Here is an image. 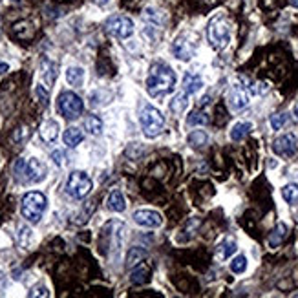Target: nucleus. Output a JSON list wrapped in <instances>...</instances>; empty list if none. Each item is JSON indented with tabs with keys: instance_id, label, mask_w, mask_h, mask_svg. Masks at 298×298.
I'll return each mask as SVG.
<instances>
[{
	"instance_id": "nucleus-1",
	"label": "nucleus",
	"mask_w": 298,
	"mask_h": 298,
	"mask_svg": "<svg viewBox=\"0 0 298 298\" xmlns=\"http://www.w3.org/2000/svg\"><path fill=\"white\" fill-rule=\"evenodd\" d=\"M176 86V72L172 66H168L165 63H155L152 64L150 73L147 77V92L150 97L157 99V97H165L170 92H174Z\"/></svg>"
},
{
	"instance_id": "nucleus-2",
	"label": "nucleus",
	"mask_w": 298,
	"mask_h": 298,
	"mask_svg": "<svg viewBox=\"0 0 298 298\" xmlns=\"http://www.w3.org/2000/svg\"><path fill=\"white\" fill-rule=\"evenodd\" d=\"M13 174L18 183H41L46 180V167L38 160H17L13 165Z\"/></svg>"
},
{
	"instance_id": "nucleus-3",
	"label": "nucleus",
	"mask_w": 298,
	"mask_h": 298,
	"mask_svg": "<svg viewBox=\"0 0 298 298\" xmlns=\"http://www.w3.org/2000/svg\"><path fill=\"white\" fill-rule=\"evenodd\" d=\"M46 196L38 190H31V192H26L24 197H22L21 203V212L26 220L30 223H38L46 210Z\"/></svg>"
},
{
	"instance_id": "nucleus-4",
	"label": "nucleus",
	"mask_w": 298,
	"mask_h": 298,
	"mask_svg": "<svg viewBox=\"0 0 298 298\" xmlns=\"http://www.w3.org/2000/svg\"><path fill=\"white\" fill-rule=\"evenodd\" d=\"M207 35H209L210 46L214 50H223L229 46L231 42V26L227 22L225 17H216L209 22L207 28Z\"/></svg>"
},
{
	"instance_id": "nucleus-5",
	"label": "nucleus",
	"mask_w": 298,
	"mask_h": 298,
	"mask_svg": "<svg viewBox=\"0 0 298 298\" xmlns=\"http://www.w3.org/2000/svg\"><path fill=\"white\" fill-rule=\"evenodd\" d=\"M139 123H141V128H143L147 137H155L163 130L165 117L161 115L160 110L154 108L152 105H143V108L139 112Z\"/></svg>"
},
{
	"instance_id": "nucleus-6",
	"label": "nucleus",
	"mask_w": 298,
	"mask_h": 298,
	"mask_svg": "<svg viewBox=\"0 0 298 298\" xmlns=\"http://www.w3.org/2000/svg\"><path fill=\"white\" fill-rule=\"evenodd\" d=\"M92 180L86 172H81V170H75L68 176V181H66V192L70 194L72 197L75 200H83L86 197L90 192H92Z\"/></svg>"
},
{
	"instance_id": "nucleus-7",
	"label": "nucleus",
	"mask_w": 298,
	"mask_h": 298,
	"mask_svg": "<svg viewBox=\"0 0 298 298\" xmlns=\"http://www.w3.org/2000/svg\"><path fill=\"white\" fill-rule=\"evenodd\" d=\"M57 106H59V112L64 119L68 121H73L77 119L83 113L84 105H83V99H81L77 93L73 92H63L59 95V101H57Z\"/></svg>"
},
{
	"instance_id": "nucleus-8",
	"label": "nucleus",
	"mask_w": 298,
	"mask_h": 298,
	"mask_svg": "<svg viewBox=\"0 0 298 298\" xmlns=\"http://www.w3.org/2000/svg\"><path fill=\"white\" fill-rule=\"evenodd\" d=\"M106 31L117 38H130L134 35V22L123 15H113L106 21Z\"/></svg>"
},
{
	"instance_id": "nucleus-9",
	"label": "nucleus",
	"mask_w": 298,
	"mask_h": 298,
	"mask_svg": "<svg viewBox=\"0 0 298 298\" xmlns=\"http://www.w3.org/2000/svg\"><path fill=\"white\" fill-rule=\"evenodd\" d=\"M227 105L231 106V110H234V112L245 108L249 105V93L245 86H240V84L231 86V90L227 93Z\"/></svg>"
},
{
	"instance_id": "nucleus-10",
	"label": "nucleus",
	"mask_w": 298,
	"mask_h": 298,
	"mask_svg": "<svg viewBox=\"0 0 298 298\" xmlns=\"http://www.w3.org/2000/svg\"><path fill=\"white\" fill-rule=\"evenodd\" d=\"M134 222L141 227H147V229H157L163 223V218H161L160 212L155 210H148V209H141L134 212Z\"/></svg>"
},
{
	"instance_id": "nucleus-11",
	"label": "nucleus",
	"mask_w": 298,
	"mask_h": 298,
	"mask_svg": "<svg viewBox=\"0 0 298 298\" xmlns=\"http://www.w3.org/2000/svg\"><path fill=\"white\" fill-rule=\"evenodd\" d=\"M273 150L278 155H284V157H291V155L296 154V137L293 134L280 135L278 139H274Z\"/></svg>"
},
{
	"instance_id": "nucleus-12",
	"label": "nucleus",
	"mask_w": 298,
	"mask_h": 298,
	"mask_svg": "<svg viewBox=\"0 0 298 298\" xmlns=\"http://www.w3.org/2000/svg\"><path fill=\"white\" fill-rule=\"evenodd\" d=\"M194 51H196V48H194L192 42H189V38H187L185 35H181V37H177L176 41H174L172 53H174V57H177L180 61H190L194 57Z\"/></svg>"
},
{
	"instance_id": "nucleus-13",
	"label": "nucleus",
	"mask_w": 298,
	"mask_h": 298,
	"mask_svg": "<svg viewBox=\"0 0 298 298\" xmlns=\"http://www.w3.org/2000/svg\"><path fill=\"white\" fill-rule=\"evenodd\" d=\"M38 135L44 143H53L55 139L59 137V123L53 119H46L38 128Z\"/></svg>"
},
{
	"instance_id": "nucleus-14",
	"label": "nucleus",
	"mask_w": 298,
	"mask_h": 298,
	"mask_svg": "<svg viewBox=\"0 0 298 298\" xmlns=\"http://www.w3.org/2000/svg\"><path fill=\"white\" fill-rule=\"evenodd\" d=\"M203 88V81L196 73H185L183 77V92L185 93H197Z\"/></svg>"
},
{
	"instance_id": "nucleus-15",
	"label": "nucleus",
	"mask_w": 298,
	"mask_h": 298,
	"mask_svg": "<svg viewBox=\"0 0 298 298\" xmlns=\"http://www.w3.org/2000/svg\"><path fill=\"white\" fill-rule=\"evenodd\" d=\"M187 106H189V93L181 92V93H176V95L172 97V101H170L168 108H170V112L172 113H176V115H181V113L187 110Z\"/></svg>"
},
{
	"instance_id": "nucleus-16",
	"label": "nucleus",
	"mask_w": 298,
	"mask_h": 298,
	"mask_svg": "<svg viewBox=\"0 0 298 298\" xmlns=\"http://www.w3.org/2000/svg\"><path fill=\"white\" fill-rule=\"evenodd\" d=\"M287 232H289V227H287L286 223H278V225L274 227V231L271 232V236H269V245H271V247H278V245L284 242V238L287 236Z\"/></svg>"
},
{
	"instance_id": "nucleus-17",
	"label": "nucleus",
	"mask_w": 298,
	"mask_h": 298,
	"mask_svg": "<svg viewBox=\"0 0 298 298\" xmlns=\"http://www.w3.org/2000/svg\"><path fill=\"white\" fill-rule=\"evenodd\" d=\"M106 205H108V209L113 210V212H123V210L126 209L125 197H123V194L119 192V190H113V192L110 194L108 200H106Z\"/></svg>"
},
{
	"instance_id": "nucleus-18",
	"label": "nucleus",
	"mask_w": 298,
	"mask_h": 298,
	"mask_svg": "<svg viewBox=\"0 0 298 298\" xmlns=\"http://www.w3.org/2000/svg\"><path fill=\"white\" fill-rule=\"evenodd\" d=\"M63 139H64V145H66V147L75 148L77 145L83 141V132H81L79 128H75V126H70L68 130H64Z\"/></svg>"
},
{
	"instance_id": "nucleus-19",
	"label": "nucleus",
	"mask_w": 298,
	"mask_h": 298,
	"mask_svg": "<svg viewBox=\"0 0 298 298\" xmlns=\"http://www.w3.org/2000/svg\"><path fill=\"white\" fill-rule=\"evenodd\" d=\"M66 81L72 86H83L84 83V70L79 66H72L66 70Z\"/></svg>"
},
{
	"instance_id": "nucleus-20",
	"label": "nucleus",
	"mask_w": 298,
	"mask_h": 298,
	"mask_svg": "<svg viewBox=\"0 0 298 298\" xmlns=\"http://www.w3.org/2000/svg\"><path fill=\"white\" fill-rule=\"evenodd\" d=\"M207 141H209V135H207L203 130H194V132H190L189 137H187V143H189L192 148H202V147H205Z\"/></svg>"
},
{
	"instance_id": "nucleus-21",
	"label": "nucleus",
	"mask_w": 298,
	"mask_h": 298,
	"mask_svg": "<svg viewBox=\"0 0 298 298\" xmlns=\"http://www.w3.org/2000/svg\"><path fill=\"white\" fill-rule=\"evenodd\" d=\"M236 242L234 240H225L222 245L218 247V251H216V256L220 258V260H227L229 256H232L236 252Z\"/></svg>"
},
{
	"instance_id": "nucleus-22",
	"label": "nucleus",
	"mask_w": 298,
	"mask_h": 298,
	"mask_svg": "<svg viewBox=\"0 0 298 298\" xmlns=\"http://www.w3.org/2000/svg\"><path fill=\"white\" fill-rule=\"evenodd\" d=\"M84 130L92 135H99L103 130V121L97 115H90V117L84 119Z\"/></svg>"
},
{
	"instance_id": "nucleus-23",
	"label": "nucleus",
	"mask_w": 298,
	"mask_h": 298,
	"mask_svg": "<svg viewBox=\"0 0 298 298\" xmlns=\"http://www.w3.org/2000/svg\"><path fill=\"white\" fill-rule=\"evenodd\" d=\"M42 75H44L48 84H53L55 79H57V64L48 59L42 61Z\"/></svg>"
},
{
	"instance_id": "nucleus-24",
	"label": "nucleus",
	"mask_w": 298,
	"mask_h": 298,
	"mask_svg": "<svg viewBox=\"0 0 298 298\" xmlns=\"http://www.w3.org/2000/svg\"><path fill=\"white\" fill-rule=\"evenodd\" d=\"M251 128H252L251 123H236L231 130V139L232 141H242L251 132Z\"/></svg>"
},
{
	"instance_id": "nucleus-25",
	"label": "nucleus",
	"mask_w": 298,
	"mask_h": 298,
	"mask_svg": "<svg viewBox=\"0 0 298 298\" xmlns=\"http://www.w3.org/2000/svg\"><path fill=\"white\" fill-rule=\"evenodd\" d=\"M148 276H150V271H148L147 265H139L137 269L132 271L130 280H132V284H135V286H141V284H147Z\"/></svg>"
},
{
	"instance_id": "nucleus-26",
	"label": "nucleus",
	"mask_w": 298,
	"mask_h": 298,
	"mask_svg": "<svg viewBox=\"0 0 298 298\" xmlns=\"http://www.w3.org/2000/svg\"><path fill=\"white\" fill-rule=\"evenodd\" d=\"M282 196H284V200H286L287 203L294 205V203L298 202V185L296 183H289V185L284 187V189H282Z\"/></svg>"
},
{
	"instance_id": "nucleus-27",
	"label": "nucleus",
	"mask_w": 298,
	"mask_h": 298,
	"mask_svg": "<svg viewBox=\"0 0 298 298\" xmlns=\"http://www.w3.org/2000/svg\"><path fill=\"white\" fill-rule=\"evenodd\" d=\"M209 123V117H207V113L205 112H192L187 117V125L190 126H200V125H207Z\"/></svg>"
},
{
	"instance_id": "nucleus-28",
	"label": "nucleus",
	"mask_w": 298,
	"mask_h": 298,
	"mask_svg": "<svg viewBox=\"0 0 298 298\" xmlns=\"http://www.w3.org/2000/svg\"><path fill=\"white\" fill-rule=\"evenodd\" d=\"M289 121V113H274V115H271V126H273V130H280V128H284V125Z\"/></svg>"
},
{
	"instance_id": "nucleus-29",
	"label": "nucleus",
	"mask_w": 298,
	"mask_h": 298,
	"mask_svg": "<svg viewBox=\"0 0 298 298\" xmlns=\"http://www.w3.org/2000/svg\"><path fill=\"white\" fill-rule=\"evenodd\" d=\"M245 269H247V258L244 256V254H240V256H236L234 260L231 262V271L236 274L244 273Z\"/></svg>"
},
{
	"instance_id": "nucleus-30",
	"label": "nucleus",
	"mask_w": 298,
	"mask_h": 298,
	"mask_svg": "<svg viewBox=\"0 0 298 298\" xmlns=\"http://www.w3.org/2000/svg\"><path fill=\"white\" fill-rule=\"evenodd\" d=\"M145 256V252L141 251V249H130V252H128V256H126V265L128 267H132V265H135L137 262H141V258Z\"/></svg>"
},
{
	"instance_id": "nucleus-31",
	"label": "nucleus",
	"mask_w": 298,
	"mask_h": 298,
	"mask_svg": "<svg viewBox=\"0 0 298 298\" xmlns=\"http://www.w3.org/2000/svg\"><path fill=\"white\" fill-rule=\"evenodd\" d=\"M35 93H37V97L41 99L42 105H48V101H50V93L46 92V88H44V86H41V84H38L37 88H35Z\"/></svg>"
},
{
	"instance_id": "nucleus-32",
	"label": "nucleus",
	"mask_w": 298,
	"mask_h": 298,
	"mask_svg": "<svg viewBox=\"0 0 298 298\" xmlns=\"http://www.w3.org/2000/svg\"><path fill=\"white\" fill-rule=\"evenodd\" d=\"M51 160H53V163L57 165V167H63L64 165V152L63 150L51 152Z\"/></svg>"
},
{
	"instance_id": "nucleus-33",
	"label": "nucleus",
	"mask_w": 298,
	"mask_h": 298,
	"mask_svg": "<svg viewBox=\"0 0 298 298\" xmlns=\"http://www.w3.org/2000/svg\"><path fill=\"white\" fill-rule=\"evenodd\" d=\"M30 294H31V296H37V294H41V296H48L50 293H48L44 287H41V289H33V293H30Z\"/></svg>"
},
{
	"instance_id": "nucleus-34",
	"label": "nucleus",
	"mask_w": 298,
	"mask_h": 298,
	"mask_svg": "<svg viewBox=\"0 0 298 298\" xmlns=\"http://www.w3.org/2000/svg\"><path fill=\"white\" fill-rule=\"evenodd\" d=\"M9 70V66L8 64H4V63H0V73H6Z\"/></svg>"
},
{
	"instance_id": "nucleus-35",
	"label": "nucleus",
	"mask_w": 298,
	"mask_h": 298,
	"mask_svg": "<svg viewBox=\"0 0 298 298\" xmlns=\"http://www.w3.org/2000/svg\"><path fill=\"white\" fill-rule=\"evenodd\" d=\"M93 2H95L97 6H105V4H108L110 0H93Z\"/></svg>"
},
{
	"instance_id": "nucleus-36",
	"label": "nucleus",
	"mask_w": 298,
	"mask_h": 298,
	"mask_svg": "<svg viewBox=\"0 0 298 298\" xmlns=\"http://www.w3.org/2000/svg\"><path fill=\"white\" fill-rule=\"evenodd\" d=\"M291 4H293L294 8H298V0H291Z\"/></svg>"
},
{
	"instance_id": "nucleus-37",
	"label": "nucleus",
	"mask_w": 298,
	"mask_h": 298,
	"mask_svg": "<svg viewBox=\"0 0 298 298\" xmlns=\"http://www.w3.org/2000/svg\"><path fill=\"white\" fill-rule=\"evenodd\" d=\"M296 113H298V110H296Z\"/></svg>"
}]
</instances>
